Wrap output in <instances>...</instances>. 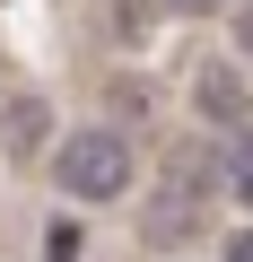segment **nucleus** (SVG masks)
Returning <instances> with one entry per match:
<instances>
[{"label": "nucleus", "instance_id": "obj_5", "mask_svg": "<svg viewBox=\"0 0 253 262\" xmlns=\"http://www.w3.org/2000/svg\"><path fill=\"white\" fill-rule=\"evenodd\" d=\"M166 9H183V18H210V9H227V0H166Z\"/></svg>", "mask_w": 253, "mask_h": 262}, {"label": "nucleus", "instance_id": "obj_2", "mask_svg": "<svg viewBox=\"0 0 253 262\" xmlns=\"http://www.w3.org/2000/svg\"><path fill=\"white\" fill-rule=\"evenodd\" d=\"M192 105H201L210 122H236V131H244V88H236V70H227V61H210V70L192 79Z\"/></svg>", "mask_w": 253, "mask_h": 262}, {"label": "nucleus", "instance_id": "obj_3", "mask_svg": "<svg viewBox=\"0 0 253 262\" xmlns=\"http://www.w3.org/2000/svg\"><path fill=\"white\" fill-rule=\"evenodd\" d=\"M227 192H236V201L253 210V122L236 131V140H227Z\"/></svg>", "mask_w": 253, "mask_h": 262}, {"label": "nucleus", "instance_id": "obj_1", "mask_svg": "<svg viewBox=\"0 0 253 262\" xmlns=\"http://www.w3.org/2000/svg\"><path fill=\"white\" fill-rule=\"evenodd\" d=\"M53 184L70 201H122V192H131V140H122L113 122L70 131V140L53 149Z\"/></svg>", "mask_w": 253, "mask_h": 262}, {"label": "nucleus", "instance_id": "obj_6", "mask_svg": "<svg viewBox=\"0 0 253 262\" xmlns=\"http://www.w3.org/2000/svg\"><path fill=\"white\" fill-rule=\"evenodd\" d=\"M236 44L253 53V0H244V9H236Z\"/></svg>", "mask_w": 253, "mask_h": 262}, {"label": "nucleus", "instance_id": "obj_4", "mask_svg": "<svg viewBox=\"0 0 253 262\" xmlns=\"http://www.w3.org/2000/svg\"><path fill=\"white\" fill-rule=\"evenodd\" d=\"M53 245H44V262H79V227H44Z\"/></svg>", "mask_w": 253, "mask_h": 262}, {"label": "nucleus", "instance_id": "obj_7", "mask_svg": "<svg viewBox=\"0 0 253 262\" xmlns=\"http://www.w3.org/2000/svg\"><path fill=\"white\" fill-rule=\"evenodd\" d=\"M227 262H253V236H227Z\"/></svg>", "mask_w": 253, "mask_h": 262}]
</instances>
